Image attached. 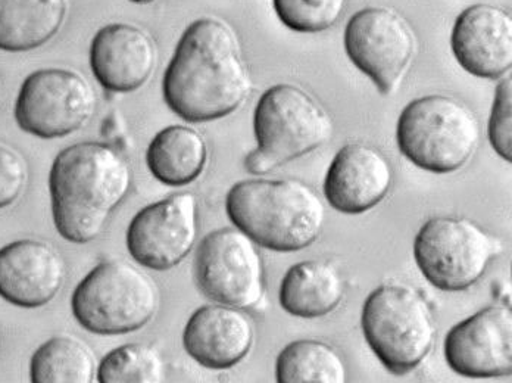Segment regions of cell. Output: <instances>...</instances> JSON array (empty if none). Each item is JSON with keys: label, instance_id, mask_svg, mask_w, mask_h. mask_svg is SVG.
Returning a JSON list of instances; mask_svg holds the SVG:
<instances>
[{"label": "cell", "instance_id": "obj_14", "mask_svg": "<svg viewBox=\"0 0 512 383\" xmlns=\"http://www.w3.org/2000/svg\"><path fill=\"white\" fill-rule=\"evenodd\" d=\"M452 52L462 68L480 79L507 76L512 67V17L487 3L458 15L451 36Z\"/></svg>", "mask_w": 512, "mask_h": 383}, {"label": "cell", "instance_id": "obj_11", "mask_svg": "<svg viewBox=\"0 0 512 383\" xmlns=\"http://www.w3.org/2000/svg\"><path fill=\"white\" fill-rule=\"evenodd\" d=\"M414 28L395 9L373 6L358 11L345 30V49L358 70L382 95H392L417 55Z\"/></svg>", "mask_w": 512, "mask_h": 383}, {"label": "cell", "instance_id": "obj_6", "mask_svg": "<svg viewBox=\"0 0 512 383\" xmlns=\"http://www.w3.org/2000/svg\"><path fill=\"white\" fill-rule=\"evenodd\" d=\"M361 325L365 341L393 375L420 367L435 345L432 307L420 291L404 283H386L371 292Z\"/></svg>", "mask_w": 512, "mask_h": 383}, {"label": "cell", "instance_id": "obj_9", "mask_svg": "<svg viewBox=\"0 0 512 383\" xmlns=\"http://www.w3.org/2000/svg\"><path fill=\"white\" fill-rule=\"evenodd\" d=\"M98 107L86 77L65 68H45L27 77L15 104L18 126L42 139H58L83 129Z\"/></svg>", "mask_w": 512, "mask_h": 383}, {"label": "cell", "instance_id": "obj_5", "mask_svg": "<svg viewBox=\"0 0 512 383\" xmlns=\"http://www.w3.org/2000/svg\"><path fill=\"white\" fill-rule=\"evenodd\" d=\"M399 151L418 168L436 174L461 170L476 154V114L448 95H429L405 107L396 129Z\"/></svg>", "mask_w": 512, "mask_h": 383}, {"label": "cell", "instance_id": "obj_26", "mask_svg": "<svg viewBox=\"0 0 512 383\" xmlns=\"http://www.w3.org/2000/svg\"><path fill=\"white\" fill-rule=\"evenodd\" d=\"M489 140L499 157L512 161V79L505 77L496 87L489 120Z\"/></svg>", "mask_w": 512, "mask_h": 383}, {"label": "cell", "instance_id": "obj_20", "mask_svg": "<svg viewBox=\"0 0 512 383\" xmlns=\"http://www.w3.org/2000/svg\"><path fill=\"white\" fill-rule=\"evenodd\" d=\"M68 0H0V51L28 52L64 26Z\"/></svg>", "mask_w": 512, "mask_h": 383}, {"label": "cell", "instance_id": "obj_3", "mask_svg": "<svg viewBox=\"0 0 512 383\" xmlns=\"http://www.w3.org/2000/svg\"><path fill=\"white\" fill-rule=\"evenodd\" d=\"M226 208L234 226L256 245L279 252L311 247L326 220L317 192L295 179L237 183L227 195Z\"/></svg>", "mask_w": 512, "mask_h": 383}, {"label": "cell", "instance_id": "obj_4", "mask_svg": "<svg viewBox=\"0 0 512 383\" xmlns=\"http://www.w3.org/2000/svg\"><path fill=\"white\" fill-rule=\"evenodd\" d=\"M258 148L246 157L255 176L270 173L326 145L333 121L323 105L295 84H277L259 99L254 115Z\"/></svg>", "mask_w": 512, "mask_h": 383}, {"label": "cell", "instance_id": "obj_23", "mask_svg": "<svg viewBox=\"0 0 512 383\" xmlns=\"http://www.w3.org/2000/svg\"><path fill=\"white\" fill-rule=\"evenodd\" d=\"M276 378L280 383H343L346 367L332 345L301 339L287 345L279 354Z\"/></svg>", "mask_w": 512, "mask_h": 383}, {"label": "cell", "instance_id": "obj_27", "mask_svg": "<svg viewBox=\"0 0 512 383\" xmlns=\"http://www.w3.org/2000/svg\"><path fill=\"white\" fill-rule=\"evenodd\" d=\"M28 185V164L23 155L0 145V210L15 204Z\"/></svg>", "mask_w": 512, "mask_h": 383}, {"label": "cell", "instance_id": "obj_15", "mask_svg": "<svg viewBox=\"0 0 512 383\" xmlns=\"http://www.w3.org/2000/svg\"><path fill=\"white\" fill-rule=\"evenodd\" d=\"M67 264L52 245L36 239L0 249V297L23 308H39L64 288Z\"/></svg>", "mask_w": 512, "mask_h": 383}, {"label": "cell", "instance_id": "obj_17", "mask_svg": "<svg viewBox=\"0 0 512 383\" xmlns=\"http://www.w3.org/2000/svg\"><path fill=\"white\" fill-rule=\"evenodd\" d=\"M158 51L151 34L133 24L101 28L90 48V67L109 92L130 93L151 80Z\"/></svg>", "mask_w": 512, "mask_h": 383}, {"label": "cell", "instance_id": "obj_22", "mask_svg": "<svg viewBox=\"0 0 512 383\" xmlns=\"http://www.w3.org/2000/svg\"><path fill=\"white\" fill-rule=\"evenodd\" d=\"M30 372L34 383H90L98 378V363L80 339L56 336L34 353Z\"/></svg>", "mask_w": 512, "mask_h": 383}, {"label": "cell", "instance_id": "obj_12", "mask_svg": "<svg viewBox=\"0 0 512 383\" xmlns=\"http://www.w3.org/2000/svg\"><path fill=\"white\" fill-rule=\"evenodd\" d=\"M198 235V199L181 192L137 213L128 227L127 247L137 263L167 272L192 252Z\"/></svg>", "mask_w": 512, "mask_h": 383}, {"label": "cell", "instance_id": "obj_1", "mask_svg": "<svg viewBox=\"0 0 512 383\" xmlns=\"http://www.w3.org/2000/svg\"><path fill=\"white\" fill-rule=\"evenodd\" d=\"M251 74L236 31L201 18L181 36L164 77L168 107L190 123L220 120L248 101Z\"/></svg>", "mask_w": 512, "mask_h": 383}, {"label": "cell", "instance_id": "obj_16", "mask_svg": "<svg viewBox=\"0 0 512 383\" xmlns=\"http://www.w3.org/2000/svg\"><path fill=\"white\" fill-rule=\"evenodd\" d=\"M393 183L389 160L374 146L354 142L343 146L327 171L324 193L334 210L364 214L380 204Z\"/></svg>", "mask_w": 512, "mask_h": 383}, {"label": "cell", "instance_id": "obj_19", "mask_svg": "<svg viewBox=\"0 0 512 383\" xmlns=\"http://www.w3.org/2000/svg\"><path fill=\"white\" fill-rule=\"evenodd\" d=\"M345 297V280L329 261L311 260L287 270L280 286V304L299 319H320L333 313Z\"/></svg>", "mask_w": 512, "mask_h": 383}, {"label": "cell", "instance_id": "obj_10", "mask_svg": "<svg viewBox=\"0 0 512 383\" xmlns=\"http://www.w3.org/2000/svg\"><path fill=\"white\" fill-rule=\"evenodd\" d=\"M195 277L202 294L217 304L248 310L264 297L261 254L237 227H224L206 236L196 252Z\"/></svg>", "mask_w": 512, "mask_h": 383}, {"label": "cell", "instance_id": "obj_7", "mask_svg": "<svg viewBox=\"0 0 512 383\" xmlns=\"http://www.w3.org/2000/svg\"><path fill=\"white\" fill-rule=\"evenodd\" d=\"M161 304L152 277L124 260L99 264L77 286L73 313L84 329L124 335L145 328Z\"/></svg>", "mask_w": 512, "mask_h": 383}, {"label": "cell", "instance_id": "obj_8", "mask_svg": "<svg viewBox=\"0 0 512 383\" xmlns=\"http://www.w3.org/2000/svg\"><path fill=\"white\" fill-rule=\"evenodd\" d=\"M499 244L479 224L435 217L415 236L414 258L427 280L442 291H465L485 276Z\"/></svg>", "mask_w": 512, "mask_h": 383}, {"label": "cell", "instance_id": "obj_29", "mask_svg": "<svg viewBox=\"0 0 512 383\" xmlns=\"http://www.w3.org/2000/svg\"><path fill=\"white\" fill-rule=\"evenodd\" d=\"M0 101H2V83H0Z\"/></svg>", "mask_w": 512, "mask_h": 383}, {"label": "cell", "instance_id": "obj_18", "mask_svg": "<svg viewBox=\"0 0 512 383\" xmlns=\"http://www.w3.org/2000/svg\"><path fill=\"white\" fill-rule=\"evenodd\" d=\"M255 325L242 308L205 305L193 313L183 333L184 350L201 366L226 370L251 353Z\"/></svg>", "mask_w": 512, "mask_h": 383}, {"label": "cell", "instance_id": "obj_2", "mask_svg": "<svg viewBox=\"0 0 512 383\" xmlns=\"http://www.w3.org/2000/svg\"><path fill=\"white\" fill-rule=\"evenodd\" d=\"M52 211L62 238L89 244L105 232L106 224L131 188L126 158L101 142H81L59 152L51 170Z\"/></svg>", "mask_w": 512, "mask_h": 383}, {"label": "cell", "instance_id": "obj_24", "mask_svg": "<svg viewBox=\"0 0 512 383\" xmlns=\"http://www.w3.org/2000/svg\"><path fill=\"white\" fill-rule=\"evenodd\" d=\"M165 378L164 358L152 345H123L111 351L98 366L102 383H159Z\"/></svg>", "mask_w": 512, "mask_h": 383}, {"label": "cell", "instance_id": "obj_13", "mask_svg": "<svg viewBox=\"0 0 512 383\" xmlns=\"http://www.w3.org/2000/svg\"><path fill=\"white\" fill-rule=\"evenodd\" d=\"M449 367L465 378H505L512 373V310L490 305L449 330Z\"/></svg>", "mask_w": 512, "mask_h": 383}, {"label": "cell", "instance_id": "obj_28", "mask_svg": "<svg viewBox=\"0 0 512 383\" xmlns=\"http://www.w3.org/2000/svg\"><path fill=\"white\" fill-rule=\"evenodd\" d=\"M130 2L140 3V5H143V3H152L155 2V0H130Z\"/></svg>", "mask_w": 512, "mask_h": 383}, {"label": "cell", "instance_id": "obj_25", "mask_svg": "<svg viewBox=\"0 0 512 383\" xmlns=\"http://www.w3.org/2000/svg\"><path fill=\"white\" fill-rule=\"evenodd\" d=\"M348 0H273L277 17L298 33H321L336 26Z\"/></svg>", "mask_w": 512, "mask_h": 383}, {"label": "cell", "instance_id": "obj_21", "mask_svg": "<svg viewBox=\"0 0 512 383\" xmlns=\"http://www.w3.org/2000/svg\"><path fill=\"white\" fill-rule=\"evenodd\" d=\"M146 163L159 182L180 188L195 182L204 173L208 145L205 137L192 127H165L149 145Z\"/></svg>", "mask_w": 512, "mask_h": 383}]
</instances>
